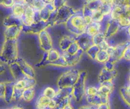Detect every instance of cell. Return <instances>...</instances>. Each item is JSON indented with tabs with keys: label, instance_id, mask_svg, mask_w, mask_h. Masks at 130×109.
<instances>
[{
	"label": "cell",
	"instance_id": "obj_9",
	"mask_svg": "<svg viewBox=\"0 0 130 109\" xmlns=\"http://www.w3.org/2000/svg\"><path fill=\"white\" fill-rule=\"evenodd\" d=\"M63 109H74V108L71 103H69V104H67V105L65 106V107L63 108Z\"/></svg>",
	"mask_w": 130,
	"mask_h": 109
},
{
	"label": "cell",
	"instance_id": "obj_10",
	"mask_svg": "<svg viewBox=\"0 0 130 109\" xmlns=\"http://www.w3.org/2000/svg\"><path fill=\"white\" fill-rule=\"evenodd\" d=\"M124 91L126 92V94H128V95L130 96V85L128 86L125 89H124Z\"/></svg>",
	"mask_w": 130,
	"mask_h": 109
},
{
	"label": "cell",
	"instance_id": "obj_7",
	"mask_svg": "<svg viewBox=\"0 0 130 109\" xmlns=\"http://www.w3.org/2000/svg\"><path fill=\"white\" fill-rule=\"evenodd\" d=\"M98 106L93 105H84L79 107V109H96Z\"/></svg>",
	"mask_w": 130,
	"mask_h": 109
},
{
	"label": "cell",
	"instance_id": "obj_5",
	"mask_svg": "<svg viewBox=\"0 0 130 109\" xmlns=\"http://www.w3.org/2000/svg\"><path fill=\"white\" fill-rule=\"evenodd\" d=\"M86 97H93L99 94V88L94 86H90L85 91Z\"/></svg>",
	"mask_w": 130,
	"mask_h": 109
},
{
	"label": "cell",
	"instance_id": "obj_11",
	"mask_svg": "<svg viewBox=\"0 0 130 109\" xmlns=\"http://www.w3.org/2000/svg\"><path fill=\"white\" fill-rule=\"evenodd\" d=\"M44 1L47 3H53L54 0H44Z\"/></svg>",
	"mask_w": 130,
	"mask_h": 109
},
{
	"label": "cell",
	"instance_id": "obj_8",
	"mask_svg": "<svg viewBox=\"0 0 130 109\" xmlns=\"http://www.w3.org/2000/svg\"><path fill=\"white\" fill-rule=\"evenodd\" d=\"M96 109H110V106L109 103H103L98 106Z\"/></svg>",
	"mask_w": 130,
	"mask_h": 109
},
{
	"label": "cell",
	"instance_id": "obj_2",
	"mask_svg": "<svg viewBox=\"0 0 130 109\" xmlns=\"http://www.w3.org/2000/svg\"><path fill=\"white\" fill-rule=\"evenodd\" d=\"M25 6L22 3H17L13 5L12 8V14L14 17L17 18L22 17L24 15L25 10Z\"/></svg>",
	"mask_w": 130,
	"mask_h": 109
},
{
	"label": "cell",
	"instance_id": "obj_4",
	"mask_svg": "<svg viewBox=\"0 0 130 109\" xmlns=\"http://www.w3.org/2000/svg\"><path fill=\"white\" fill-rule=\"evenodd\" d=\"M43 94L50 99H55L56 95H57V91L53 88H51V87H48L44 89Z\"/></svg>",
	"mask_w": 130,
	"mask_h": 109
},
{
	"label": "cell",
	"instance_id": "obj_12",
	"mask_svg": "<svg viewBox=\"0 0 130 109\" xmlns=\"http://www.w3.org/2000/svg\"><path fill=\"white\" fill-rule=\"evenodd\" d=\"M12 109H23V108L20 107H17H17H13Z\"/></svg>",
	"mask_w": 130,
	"mask_h": 109
},
{
	"label": "cell",
	"instance_id": "obj_14",
	"mask_svg": "<svg viewBox=\"0 0 130 109\" xmlns=\"http://www.w3.org/2000/svg\"><path fill=\"white\" fill-rule=\"evenodd\" d=\"M5 109H12V108H5Z\"/></svg>",
	"mask_w": 130,
	"mask_h": 109
},
{
	"label": "cell",
	"instance_id": "obj_3",
	"mask_svg": "<svg viewBox=\"0 0 130 109\" xmlns=\"http://www.w3.org/2000/svg\"><path fill=\"white\" fill-rule=\"evenodd\" d=\"M35 96V91L33 87L27 88L24 90L22 94V98L25 102H30L33 100Z\"/></svg>",
	"mask_w": 130,
	"mask_h": 109
},
{
	"label": "cell",
	"instance_id": "obj_13",
	"mask_svg": "<svg viewBox=\"0 0 130 109\" xmlns=\"http://www.w3.org/2000/svg\"><path fill=\"white\" fill-rule=\"evenodd\" d=\"M128 33H129V34L130 35V26L129 27H128Z\"/></svg>",
	"mask_w": 130,
	"mask_h": 109
},
{
	"label": "cell",
	"instance_id": "obj_1",
	"mask_svg": "<svg viewBox=\"0 0 130 109\" xmlns=\"http://www.w3.org/2000/svg\"><path fill=\"white\" fill-rule=\"evenodd\" d=\"M51 100L52 99L45 96L43 94L39 96L36 102V109H49L48 106Z\"/></svg>",
	"mask_w": 130,
	"mask_h": 109
},
{
	"label": "cell",
	"instance_id": "obj_6",
	"mask_svg": "<svg viewBox=\"0 0 130 109\" xmlns=\"http://www.w3.org/2000/svg\"><path fill=\"white\" fill-rule=\"evenodd\" d=\"M99 27L100 26L93 25V24L91 25H91H90V26H88V28L87 29L88 33V34L91 36L95 35V34H97L99 29H100V28H99Z\"/></svg>",
	"mask_w": 130,
	"mask_h": 109
}]
</instances>
